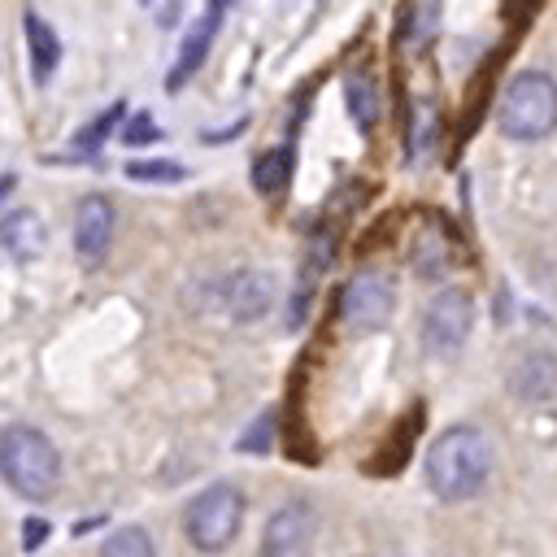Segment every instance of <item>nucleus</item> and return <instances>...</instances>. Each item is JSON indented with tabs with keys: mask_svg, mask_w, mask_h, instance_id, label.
<instances>
[{
	"mask_svg": "<svg viewBox=\"0 0 557 557\" xmlns=\"http://www.w3.org/2000/svg\"><path fill=\"white\" fill-rule=\"evenodd\" d=\"M492 444L479 426H448L426 453V483L440 500H466L487 483Z\"/></svg>",
	"mask_w": 557,
	"mask_h": 557,
	"instance_id": "f257e3e1",
	"label": "nucleus"
},
{
	"mask_svg": "<svg viewBox=\"0 0 557 557\" xmlns=\"http://www.w3.org/2000/svg\"><path fill=\"white\" fill-rule=\"evenodd\" d=\"M0 479L26 500H48L61 479V457L52 440L26 422L4 426L0 431Z\"/></svg>",
	"mask_w": 557,
	"mask_h": 557,
	"instance_id": "f03ea898",
	"label": "nucleus"
},
{
	"mask_svg": "<svg viewBox=\"0 0 557 557\" xmlns=\"http://www.w3.org/2000/svg\"><path fill=\"white\" fill-rule=\"evenodd\" d=\"M500 131L509 139H544L553 126H557V83L540 70H527V74H513L509 87L500 91Z\"/></svg>",
	"mask_w": 557,
	"mask_h": 557,
	"instance_id": "7ed1b4c3",
	"label": "nucleus"
},
{
	"mask_svg": "<svg viewBox=\"0 0 557 557\" xmlns=\"http://www.w3.org/2000/svg\"><path fill=\"white\" fill-rule=\"evenodd\" d=\"M244 527V492L235 483H213L205 487L187 513H183V531L200 553H222Z\"/></svg>",
	"mask_w": 557,
	"mask_h": 557,
	"instance_id": "20e7f679",
	"label": "nucleus"
},
{
	"mask_svg": "<svg viewBox=\"0 0 557 557\" xmlns=\"http://www.w3.org/2000/svg\"><path fill=\"white\" fill-rule=\"evenodd\" d=\"M392 305H396V292L383 274H357L348 287H344V300H339V313H344V326L366 335V331H379L387 318H392Z\"/></svg>",
	"mask_w": 557,
	"mask_h": 557,
	"instance_id": "39448f33",
	"label": "nucleus"
},
{
	"mask_svg": "<svg viewBox=\"0 0 557 557\" xmlns=\"http://www.w3.org/2000/svg\"><path fill=\"white\" fill-rule=\"evenodd\" d=\"M470 322H474V305L466 292H440L431 305H426V318H422V344L431 352H457L470 335Z\"/></svg>",
	"mask_w": 557,
	"mask_h": 557,
	"instance_id": "423d86ee",
	"label": "nucleus"
},
{
	"mask_svg": "<svg viewBox=\"0 0 557 557\" xmlns=\"http://www.w3.org/2000/svg\"><path fill=\"white\" fill-rule=\"evenodd\" d=\"M313 548V509L300 500L278 505L261 531V557H309Z\"/></svg>",
	"mask_w": 557,
	"mask_h": 557,
	"instance_id": "0eeeda50",
	"label": "nucleus"
},
{
	"mask_svg": "<svg viewBox=\"0 0 557 557\" xmlns=\"http://www.w3.org/2000/svg\"><path fill=\"white\" fill-rule=\"evenodd\" d=\"M113 226H117V213H113V200L109 196H83L78 200V213H74V248H78V257L87 265H96L109 252Z\"/></svg>",
	"mask_w": 557,
	"mask_h": 557,
	"instance_id": "6e6552de",
	"label": "nucleus"
},
{
	"mask_svg": "<svg viewBox=\"0 0 557 557\" xmlns=\"http://www.w3.org/2000/svg\"><path fill=\"white\" fill-rule=\"evenodd\" d=\"M270 300H274V274L270 270L244 265L222 283V305L235 322H257L270 309Z\"/></svg>",
	"mask_w": 557,
	"mask_h": 557,
	"instance_id": "1a4fd4ad",
	"label": "nucleus"
},
{
	"mask_svg": "<svg viewBox=\"0 0 557 557\" xmlns=\"http://www.w3.org/2000/svg\"><path fill=\"white\" fill-rule=\"evenodd\" d=\"M222 13H226V4L222 0H213V4H205V13L196 17V26H191V35L183 39V52H178V61H174V74H170V87H183L187 78H191V70L205 61V52H209V44H213V35H218V26H222Z\"/></svg>",
	"mask_w": 557,
	"mask_h": 557,
	"instance_id": "9d476101",
	"label": "nucleus"
},
{
	"mask_svg": "<svg viewBox=\"0 0 557 557\" xmlns=\"http://www.w3.org/2000/svg\"><path fill=\"white\" fill-rule=\"evenodd\" d=\"M44 244H48V231H44V222H39L30 209H17V213H9V218L0 222V248H4L9 257L30 261V257L44 252Z\"/></svg>",
	"mask_w": 557,
	"mask_h": 557,
	"instance_id": "9b49d317",
	"label": "nucleus"
},
{
	"mask_svg": "<svg viewBox=\"0 0 557 557\" xmlns=\"http://www.w3.org/2000/svg\"><path fill=\"white\" fill-rule=\"evenodd\" d=\"M22 26H26V48H30V74H35V83H48L61 61V39L39 13H26Z\"/></svg>",
	"mask_w": 557,
	"mask_h": 557,
	"instance_id": "f8f14e48",
	"label": "nucleus"
},
{
	"mask_svg": "<svg viewBox=\"0 0 557 557\" xmlns=\"http://www.w3.org/2000/svg\"><path fill=\"white\" fill-rule=\"evenodd\" d=\"M344 96H348L352 122L361 131H374V122H379V87H374V78L366 70H352L348 83H344Z\"/></svg>",
	"mask_w": 557,
	"mask_h": 557,
	"instance_id": "ddd939ff",
	"label": "nucleus"
},
{
	"mask_svg": "<svg viewBox=\"0 0 557 557\" xmlns=\"http://www.w3.org/2000/svg\"><path fill=\"white\" fill-rule=\"evenodd\" d=\"M287 183H292V148L278 144V148H270V152L257 161V191H261V196H283Z\"/></svg>",
	"mask_w": 557,
	"mask_h": 557,
	"instance_id": "4468645a",
	"label": "nucleus"
},
{
	"mask_svg": "<svg viewBox=\"0 0 557 557\" xmlns=\"http://www.w3.org/2000/svg\"><path fill=\"white\" fill-rule=\"evenodd\" d=\"M100 557H157L152 540L144 527H117L104 544H100Z\"/></svg>",
	"mask_w": 557,
	"mask_h": 557,
	"instance_id": "2eb2a0df",
	"label": "nucleus"
},
{
	"mask_svg": "<svg viewBox=\"0 0 557 557\" xmlns=\"http://www.w3.org/2000/svg\"><path fill=\"white\" fill-rule=\"evenodd\" d=\"M426 257H435V261H431V278H440V274L453 265V257H448V248L440 244V231H435V226L418 239V248H413V265L422 270V265H426Z\"/></svg>",
	"mask_w": 557,
	"mask_h": 557,
	"instance_id": "dca6fc26",
	"label": "nucleus"
},
{
	"mask_svg": "<svg viewBox=\"0 0 557 557\" xmlns=\"http://www.w3.org/2000/svg\"><path fill=\"white\" fill-rule=\"evenodd\" d=\"M126 174L131 178H144V183H178L183 178V165H174V161H131Z\"/></svg>",
	"mask_w": 557,
	"mask_h": 557,
	"instance_id": "f3484780",
	"label": "nucleus"
},
{
	"mask_svg": "<svg viewBox=\"0 0 557 557\" xmlns=\"http://www.w3.org/2000/svg\"><path fill=\"white\" fill-rule=\"evenodd\" d=\"M122 113H126V104H109V109H104V113H100L91 126H83V131H78V139H74V144H78L83 152H87V148H100V139L109 135V126H113Z\"/></svg>",
	"mask_w": 557,
	"mask_h": 557,
	"instance_id": "a211bd4d",
	"label": "nucleus"
},
{
	"mask_svg": "<svg viewBox=\"0 0 557 557\" xmlns=\"http://www.w3.org/2000/svg\"><path fill=\"white\" fill-rule=\"evenodd\" d=\"M144 139H157V126H152V122L139 113V117H135V122L122 131V144H144Z\"/></svg>",
	"mask_w": 557,
	"mask_h": 557,
	"instance_id": "6ab92c4d",
	"label": "nucleus"
},
{
	"mask_svg": "<svg viewBox=\"0 0 557 557\" xmlns=\"http://www.w3.org/2000/svg\"><path fill=\"white\" fill-rule=\"evenodd\" d=\"M270 435H274V418H257L252 435H244V448H270Z\"/></svg>",
	"mask_w": 557,
	"mask_h": 557,
	"instance_id": "aec40b11",
	"label": "nucleus"
},
{
	"mask_svg": "<svg viewBox=\"0 0 557 557\" xmlns=\"http://www.w3.org/2000/svg\"><path fill=\"white\" fill-rule=\"evenodd\" d=\"M44 527H48V522H39V518H30V522H26V548H35V544L44 540Z\"/></svg>",
	"mask_w": 557,
	"mask_h": 557,
	"instance_id": "412c9836",
	"label": "nucleus"
},
{
	"mask_svg": "<svg viewBox=\"0 0 557 557\" xmlns=\"http://www.w3.org/2000/svg\"><path fill=\"white\" fill-rule=\"evenodd\" d=\"M9 187H13V178H9V174H4V178H0V196H4V191H9Z\"/></svg>",
	"mask_w": 557,
	"mask_h": 557,
	"instance_id": "4be33fe9",
	"label": "nucleus"
}]
</instances>
